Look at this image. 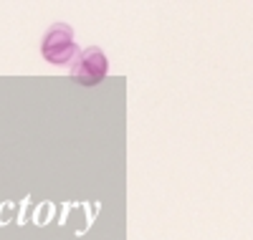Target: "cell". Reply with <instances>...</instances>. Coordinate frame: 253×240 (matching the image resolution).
I'll return each instance as SVG.
<instances>
[{
    "label": "cell",
    "mask_w": 253,
    "mask_h": 240,
    "mask_svg": "<svg viewBox=\"0 0 253 240\" xmlns=\"http://www.w3.org/2000/svg\"><path fill=\"white\" fill-rule=\"evenodd\" d=\"M107 74H109V61L96 46L79 51L76 61L71 63V79L81 86H96L107 79Z\"/></svg>",
    "instance_id": "7a4b0ae2"
},
{
    "label": "cell",
    "mask_w": 253,
    "mask_h": 240,
    "mask_svg": "<svg viewBox=\"0 0 253 240\" xmlns=\"http://www.w3.org/2000/svg\"><path fill=\"white\" fill-rule=\"evenodd\" d=\"M41 53L48 63L53 66H66V63L76 61L79 51H76V40H74V31L66 23H53L43 40H41Z\"/></svg>",
    "instance_id": "6da1fadb"
}]
</instances>
